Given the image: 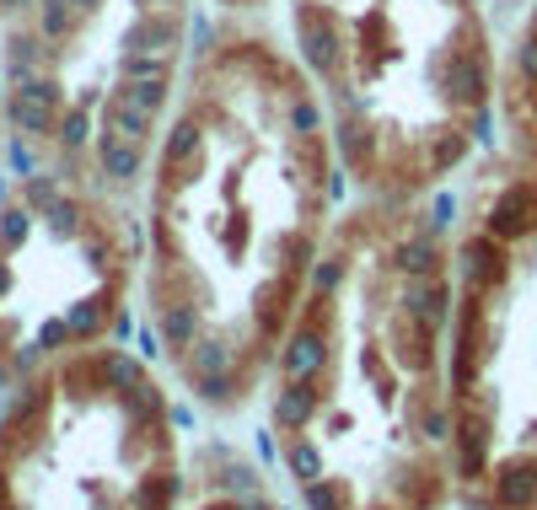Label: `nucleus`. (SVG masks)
<instances>
[{"mask_svg": "<svg viewBox=\"0 0 537 510\" xmlns=\"http://www.w3.org/2000/svg\"><path fill=\"white\" fill-rule=\"evenodd\" d=\"M188 365H194V376L204 382V393L226 397V365H232V349H226V344H199Z\"/></svg>", "mask_w": 537, "mask_h": 510, "instance_id": "obj_2", "label": "nucleus"}, {"mask_svg": "<svg viewBox=\"0 0 537 510\" xmlns=\"http://www.w3.org/2000/svg\"><path fill=\"white\" fill-rule=\"evenodd\" d=\"M27 226H33V215H27V210H5V215H0V236H5V247H16V242L27 236Z\"/></svg>", "mask_w": 537, "mask_h": 510, "instance_id": "obj_10", "label": "nucleus"}, {"mask_svg": "<svg viewBox=\"0 0 537 510\" xmlns=\"http://www.w3.org/2000/svg\"><path fill=\"white\" fill-rule=\"evenodd\" d=\"M97 323H103V312H97V306H92V301H81V306H75V312H70V334H92V328H97Z\"/></svg>", "mask_w": 537, "mask_h": 510, "instance_id": "obj_11", "label": "nucleus"}, {"mask_svg": "<svg viewBox=\"0 0 537 510\" xmlns=\"http://www.w3.org/2000/svg\"><path fill=\"white\" fill-rule=\"evenodd\" d=\"M11 167H16V172H33V156H27V145H22V140H11Z\"/></svg>", "mask_w": 537, "mask_h": 510, "instance_id": "obj_20", "label": "nucleus"}, {"mask_svg": "<svg viewBox=\"0 0 537 510\" xmlns=\"http://www.w3.org/2000/svg\"><path fill=\"white\" fill-rule=\"evenodd\" d=\"M27 199L49 210V205H55V183H49V177H33V183H27Z\"/></svg>", "mask_w": 537, "mask_h": 510, "instance_id": "obj_16", "label": "nucleus"}, {"mask_svg": "<svg viewBox=\"0 0 537 510\" xmlns=\"http://www.w3.org/2000/svg\"><path fill=\"white\" fill-rule=\"evenodd\" d=\"M194 151H199V129H194V124H178L173 140H167V162H183V156H194Z\"/></svg>", "mask_w": 537, "mask_h": 510, "instance_id": "obj_9", "label": "nucleus"}, {"mask_svg": "<svg viewBox=\"0 0 537 510\" xmlns=\"http://www.w3.org/2000/svg\"><path fill=\"white\" fill-rule=\"evenodd\" d=\"M312 403H317V397H312V387H285V393H280V403H274V419H280V425H306Z\"/></svg>", "mask_w": 537, "mask_h": 510, "instance_id": "obj_6", "label": "nucleus"}, {"mask_svg": "<svg viewBox=\"0 0 537 510\" xmlns=\"http://www.w3.org/2000/svg\"><path fill=\"white\" fill-rule=\"evenodd\" d=\"M409 306H414L424 323H435V317H441V290H435V285H424V280H414V285H409Z\"/></svg>", "mask_w": 537, "mask_h": 510, "instance_id": "obj_8", "label": "nucleus"}, {"mask_svg": "<svg viewBox=\"0 0 537 510\" xmlns=\"http://www.w3.org/2000/svg\"><path fill=\"white\" fill-rule=\"evenodd\" d=\"M291 467H296L301 478H317V452H312V446H296V452H291Z\"/></svg>", "mask_w": 537, "mask_h": 510, "instance_id": "obj_15", "label": "nucleus"}, {"mask_svg": "<svg viewBox=\"0 0 537 510\" xmlns=\"http://www.w3.org/2000/svg\"><path fill=\"white\" fill-rule=\"evenodd\" d=\"M156 349H162V334H151V328H145V334H140V355H156Z\"/></svg>", "mask_w": 537, "mask_h": 510, "instance_id": "obj_22", "label": "nucleus"}, {"mask_svg": "<svg viewBox=\"0 0 537 510\" xmlns=\"http://www.w3.org/2000/svg\"><path fill=\"white\" fill-rule=\"evenodd\" d=\"M306 500H312V510H339V495H333V489H323V484H312V489H306Z\"/></svg>", "mask_w": 537, "mask_h": 510, "instance_id": "obj_18", "label": "nucleus"}, {"mask_svg": "<svg viewBox=\"0 0 537 510\" xmlns=\"http://www.w3.org/2000/svg\"><path fill=\"white\" fill-rule=\"evenodd\" d=\"M55 108H60V86H49V81H33V86H22V92H16L11 118H16L22 129H49Z\"/></svg>", "mask_w": 537, "mask_h": 510, "instance_id": "obj_1", "label": "nucleus"}, {"mask_svg": "<svg viewBox=\"0 0 537 510\" xmlns=\"http://www.w3.org/2000/svg\"><path fill=\"white\" fill-rule=\"evenodd\" d=\"M70 5H97V0H70Z\"/></svg>", "mask_w": 537, "mask_h": 510, "instance_id": "obj_25", "label": "nucleus"}, {"mask_svg": "<svg viewBox=\"0 0 537 510\" xmlns=\"http://www.w3.org/2000/svg\"><path fill=\"white\" fill-rule=\"evenodd\" d=\"M65 145H81V140H86V114H70L65 118V135H60Z\"/></svg>", "mask_w": 537, "mask_h": 510, "instance_id": "obj_17", "label": "nucleus"}, {"mask_svg": "<svg viewBox=\"0 0 537 510\" xmlns=\"http://www.w3.org/2000/svg\"><path fill=\"white\" fill-rule=\"evenodd\" d=\"M103 376H108L114 387H124V393H134V387H140V365H134L129 355H108V360H103Z\"/></svg>", "mask_w": 537, "mask_h": 510, "instance_id": "obj_7", "label": "nucleus"}, {"mask_svg": "<svg viewBox=\"0 0 537 510\" xmlns=\"http://www.w3.org/2000/svg\"><path fill=\"white\" fill-rule=\"evenodd\" d=\"M5 285H11V275H5V269H0V290H5Z\"/></svg>", "mask_w": 537, "mask_h": 510, "instance_id": "obj_24", "label": "nucleus"}, {"mask_svg": "<svg viewBox=\"0 0 537 510\" xmlns=\"http://www.w3.org/2000/svg\"><path fill=\"white\" fill-rule=\"evenodd\" d=\"M323 365V344H317V334H301L291 349H285V371L291 376H306V371H317Z\"/></svg>", "mask_w": 537, "mask_h": 510, "instance_id": "obj_5", "label": "nucleus"}, {"mask_svg": "<svg viewBox=\"0 0 537 510\" xmlns=\"http://www.w3.org/2000/svg\"><path fill=\"white\" fill-rule=\"evenodd\" d=\"M49 226L60 231V236H70V231H75V210H70V205H60V199H55V205H49Z\"/></svg>", "mask_w": 537, "mask_h": 510, "instance_id": "obj_14", "label": "nucleus"}, {"mask_svg": "<svg viewBox=\"0 0 537 510\" xmlns=\"http://www.w3.org/2000/svg\"><path fill=\"white\" fill-rule=\"evenodd\" d=\"M173 425H178V430H194V408H173Z\"/></svg>", "mask_w": 537, "mask_h": 510, "instance_id": "obj_23", "label": "nucleus"}, {"mask_svg": "<svg viewBox=\"0 0 537 510\" xmlns=\"http://www.w3.org/2000/svg\"><path fill=\"white\" fill-rule=\"evenodd\" d=\"M167 334H173V339H194V312H188V306H173V312H167Z\"/></svg>", "mask_w": 537, "mask_h": 510, "instance_id": "obj_12", "label": "nucleus"}, {"mask_svg": "<svg viewBox=\"0 0 537 510\" xmlns=\"http://www.w3.org/2000/svg\"><path fill=\"white\" fill-rule=\"evenodd\" d=\"M398 258H403V269H414V275H424V269H430V247H424V242H409Z\"/></svg>", "mask_w": 537, "mask_h": 510, "instance_id": "obj_13", "label": "nucleus"}, {"mask_svg": "<svg viewBox=\"0 0 537 510\" xmlns=\"http://www.w3.org/2000/svg\"><path fill=\"white\" fill-rule=\"evenodd\" d=\"M317 285H323V290H333V285H339V269H333V264H323V269H317Z\"/></svg>", "mask_w": 537, "mask_h": 510, "instance_id": "obj_21", "label": "nucleus"}, {"mask_svg": "<svg viewBox=\"0 0 537 510\" xmlns=\"http://www.w3.org/2000/svg\"><path fill=\"white\" fill-rule=\"evenodd\" d=\"M103 172L108 177H134L140 172V151H134V140H119V135H103Z\"/></svg>", "mask_w": 537, "mask_h": 510, "instance_id": "obj_3", "label": "nucleus"}, {"mask_svg": "<svg viewBox=\"0 0 537 510\" xmlns=\"http://www.w3.org/2000/svg\"><path fill=\"white\" fill-rule=\"evenodd\" d=\"M65 334H70V323H65V317H55V323H44V334H38V344H44V349H55V344H60Z\"/></svg>", "mask_w": 537, "mask_h": 510, "instance_id": "obj_19", "label": "nucleus"}, {"mask_svg": "<svg viewBox=\"0 0 537 510\" xmlns=\"http://www.w3.org/2000/svg\"><path fill=\"white\" fill-rule=\"evenodd\" d=\"M140 5H151V0H140Z\"/></svg>", "mask_w": 537, "mask_h": 510, "instance_id": "obj_26", "label": "nucleus"}, {"mask_svg": "<svg viewBox=\"0 0 537 510\" xmlns=\"http://www.w3.org/2000/svg\"><path fill=\"white\" fill-rule=\"evenodd\" d=\"M532 495H537V467L532 462L505 467V478H500V500H505V505H527Z\"/></svg>", "mask_w": 537, "mask_h": 510, "instance_id": "obj_4", "label": "nucleus"}]
</instances>
